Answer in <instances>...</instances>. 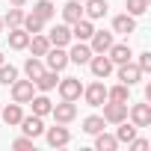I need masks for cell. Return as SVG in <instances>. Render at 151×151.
I'll use <instances>...</instances> for the list:
<instances>
[{
	"mask_svg": "<svg viewBox=\"0 0 151 151\" xmlns=\"http://www.w3.org/2000/svg\"><path fill=\"white\" fill-rule=\"evenodd\" d=\"M89 68H92V74H95L98 80H104V77H110V74H113V59H110L107 53H92Z\"/></svg>",
	"mask_w": 151,
	"mask_h": 151,
	"instance_id": "obj_1",
	"label": "cell"
},
{
	"mask_svg": "<svg viewBox=\"0 0 151 151\" xmlns=\"http://www.w3.org/2000/svg\"><path fill=\"white\" fill-rule=\"evenodd\" d=\"M101 107H104V122H110V124H119V122H124V119H127V104L104 101Z\"/></svg>",
	"mask_w": 151,
	"mask_h": 151,
	"instance_id": "obj_2",
	"label": "cell"
},
{
	"mask_svg": "<svg viewBox=\"0 0 151 151\" xmlns=\"http://www.w3.org/2000/svg\"><path fill=\"white\" fill-rule=\"evenodd\" d=\"M56 86H59L62 101H77V98L83 95V83H80L77 77H65V80H59Z\"/></svg>",
	"mask_w": 151,
	"mask_h": 151,
	"instance_id": "obj_3",
	"label": "cell"
},
{
	"mask_svg": "<svg viewBox=\"0 0 151 151\" xmlns=\"http://www.w3.org/2000/svg\"><path fill=\"white\" fill-rule=\"evenodd\" d=\"M33 95H36V83H33V80H15V83H12V101L30 104Z\"/></svg>",
	"mask_w": 151,
	"mask_h": 151,
	"instance_id": "obj_4",
	"label": "cell"
},
{
	"mask_svg": "<svg viewBox=\"0 0 151 151\" xmlns=\"http://www.w3.org/2000/svg\"><path fill=\"white\" fill-rule=\"evenodd\" d=\"M119 80H122V83H127V86L139 83V80H142V68H139V65H136L133 59L122 62V65H119Z\"/></svg>",
	"mask_w": 151,
	"mask_h": 151,
	"instance_id": "obj_5",
	"label": "cell"
},
{
	"mask_svg": "<svg viewBox=\"0 0 151 151\" xmlns=\"http://www.w3.org/2000/svg\"><path fill=\"white\" fill-rule=\"evenodd\" d=\"M50 113H53V119H56L59 124H68V122L77 119V107H74V101H62V104L50 107Z\"/></svg>",
	"mask_w": 151,
	"mask_h": 151,
	"instance_id": "obj_6",
	"label": "cell"
},
{
	"mask_svg": "<svg viewBox=\"0 0 151 151\" xmlns=\"http://www.w3.org/2000/svg\"><path fill=\"white\" fill-rule=\"evenodd\" d=\"M83 98H86V104H89V107H101V104L107 101V86L98 80V83H92V86H86V89H83Z\"/></svg>",
	"mask_w": 151,
	"mask_h": 151,
	"instance_id": "obj_7",
	"label": "cell"
},
{
	"mask_svg": "<svg viewBox=\"0 0 151 151\" xmlns=\"http://www.w3.org/2000/svg\"><path fill=\"white\" fill-rule=\"evenodd\" d=\"M18 124H21V130H24L30 139H36V136L45 133V122H42V116H36V113H33V116H24Z\"/></svg>",
	"mask_w": 151,
	"mask_h": 151,
	"instance_id": "obj_8",
	"label": "cell"
},
{
	"mask_svg": "<svg viewBox=\"0 0 151 151\" xmlns=\"http://www.w3.org/2000/svg\"><path fill=\"white\" fill-rule=\"evenodd\" d=\"M45 133H47V145H53V148H62V145H68V142H71L68 127H62L59 122H56V127H47Z\"/></svg>",
	"mask_w": 151,
	"mask_h": 151,
	"instance_id": "obj_9",
	"label": "cell"
},
{
	"mask_svg": "<svg viewBox=\"0 0 151 151\" xmlns=\"http://www.w3.org/2000/svg\"><path fill=\"white\" fill-rule=\"evenodd\" d=\"M92 45V53H107L110 50V45H113V33H107V30H95L92 33V39H89Z\"/></svg>",
	"mask_w": 151,
	"mask_h": 151,
	"instance_id": "obj_10",
	"label": "cell"
},
{
	"mask_svg": "<svg viewBox=\"0 0 151 151\" xmlns=\"http://www.w3.org/2000/svg\"><path fill=\"white\" fill-rule=\"evenodd\" d=\"M45 56H47V68H50V71H56V74L68 65V53H65L62 47H47V53H45Z\"/></svg>",
	"mask_w": 151,
	"mask_h": 151,
	"instance_id": "obj_11",
	"label": "cell"
},
{
	"mask_svg": "<svg viewBox=\"0 0 151 151\" xmlns=\"http://www.w3.org/2000/svg\"><path fill=\"white\" fill-rule=\"evenodd\" d=\"M130 122L136 127H148L151 124V104H133L130 107Z\"/></svg>",
	"mask_w": 151,
	"mask_h": 151,
	"instance_id": "obj_12",
	"label": "cell"
},
{
	"mask_svg": "<svg viewBox=\"0 0 151 151\" xmlns=\"http://www.w3.org/2000/svg\"><path fill=\"white\" fill-rule=\"evenodd\" d=\"M107 0H83V15L89 18V21H98V18H104L107 15Z\"/></svg>",
	"mask_w": 151,
	"mask_h": 151,
	"instance_id": "obj_13",
	"label": "cell"
},
{
	"mask_svg": "<svg viewBox=\"0 0 151 151\" xmlns=\"http://www.w3.org/2000/svg\"><path fill=\"white\" fill-rule=\"evenodd\" d=\"M92 33H95V27H92L89 18H80V21L71 24V39H77V42H89Z\"/></svg>",
	"mask_w": 151,
	"mask_h": 151,
	"instance_id": "obj_14",
	"label": "cell"
},
{
	"mask_svg": "<svg viewBox=\"0 0 151 151\" xmlns=\"http://www.w3.org/2000/svg\"><path fill=\"white\" fill-rule=\"evenodd\" d=\"M47 42H50V47H65V45L71 42V30H68L65 24H56V27L47 33Z\"/></svg>",
	"mask_w": 151,
	"mask_h": 151,
	"instance_id": "obj_15",
	"label": "cell"
},
{
	"mask_svg": "<svg viewBox=\"0 0 151 151\" xmlns=\"http://www.w3.org/2000/svg\"><path fill=\"white\" fill-rule=\"evenodd\" d=\"M107 56L113 59V65H122V62H127V59H133V50H130V45L124 42V45H110V50H107Z\"/></svg>",
	"mask_w": 151,
	"mask_h": 151,
	"instance_id": "obj_16",
	"label": "cell"
},
{
	"mask_svg": "<svg viewBox=\"0 0 151 151\" xmlns=\"http://www.w3.org/2000/svg\"><path fill=\"white\" fill-rule=\"evenodd\" d=\"M89 59H92V47L86 42H77L71 47V53H68V62H77V65H86Z\"/></svg>",
	"mask_w": 151,
	"mask_h": 151,
	"instance_id": "obj_17",
	"label": "cell"
},
{
	"mask_svg": "<svg viewBox=\"0 0 151 151\" xmlns=\"http://www.w3.org/2000/svg\"><path fill=\"white\" fill-rule=\"evenodd\" d=\"M136 30V21H133V15H116L113 18V33H122V36H127V33H133Z\"/></svg>",
	"mask_w": 151,
	"mask_h": 151,
	"instance_id": "obj_18",
	"label": "cell"
},
{
	"mask_svg": "<svg viewBox=\"0 0 151 151\" xmlns=\"http://www.w3.org/2000/svg\"><path fill=\"white\" fill-rule=\"evenodd\" d=\"M62 18H65V24L80 21V18H83V3H80V0H71V3H65V6H62Z\"/></svg>",
	"mask_w": 151,
	"mask_h": 151,
	"instance_id": "obj_19",
	"label": "cell"
},
{
	"mask_svg": "<svg viewBox=\"0 0 151 151\" xmlns=\"http://www.w3.org/2000/svg\"><path fill=\"white\" fill-rule=\"evenodd\" d=\"M27 42H30V33H27L24 27H12V30H9V47L24 50V47H27Z\"/></svg>",
	"mask_w": 151,
	"mask_h": 151,
	"instance_id": "obj_20",
	"label": "cell"
},
{
	"mask_svg": "<svg viewBox=\"0 0 151 151\" xmlns=\"http://www.w3.org/2000/svg\"><path fill=\"white\" fill-rule=\"evenodd\" d=\"M0 119H3V122H6L9 127H12V124H18V122L24 119V113H21V104L15 101V104H9V107H3V110H0Z\"/></svg>",
	"mask_w": 151,
	"mask_h": 151,
	"instance_id": "obj_21",
	"label": "cell"
},
{
	"mask_svg": "<svg viewBox=\"0 0 151 151\" xmlns=\"http://www.w3.org/2000/svg\"><path fill=\"white\" fill-rule=\"evenodd\" d=\"M27 47L33 50V56H45L47 53V47H50V42H47V36H30V42H27Z\"/></svg>",
	"mask_w": 151,
	"mask_h": 151,
	"instance_id": "obj_22",
	"label": "cell"
},
{
	"mask_svg": "<svg viewBox=\"0 0 151 151\" xmlns=\"http://www.w3.org/2000/svg\"><path fill=\"white\" fill-rule=\"evenodd\" d=\"M107 101H119V104H127V101H130V86H127V83H119V86L107 89Z\"/></svg>",
	"mask_w": 151,
	"mask_h": 151,
	"instance_id": "obj_23",
	"label": "cell"
},
{
	"mask_svg": "<svg viewBox=\"0 0 151 151\" xmlns=\"http://www.w3.org/2000/svg\"><path fill=\"white\" fill-rule=\"evenodd\" d=\"M33 83H36L42 92H50V89H56V83H59V80H56V71H42Z\"/></svg>",
	"mask_w": 151,
	"mask_h": 151,
	"instance_id": "obj_24",
	"label": "cell"
},
{
	"mask_svg": "<svg viewBox=\"0 0 151 151\" xmlns=\"http://www.w3.org/2000/svg\"><path fill=\"white\" fill-rule=\"evenodd\" d=\"M95 148H98V151H116V148H119V139L101 130V133H95Z\"/></svg>",
	"mask_w": 151,
	"mask_h": 151,
	"instance_id": "obj_25",
	"label": "cell"
},
{
	"mask_svg": "<svg viewBox=\"0 0 151 151\" xmlns=\"http://www.w3.org/2000/svg\"><path fill=\"white\" fill-rule=\"evenodd\" d=\"M21 27H24V30H27L30 36H36V33H42V30H45V21H42L39 15H33V12H30V15H24Z\"/></svg>",
	"mask_w": 151,
	"mask_h": 151,
	"instance_id": "obj_26",
	"label": "cell"
},
{
	"mask_svg": "<svg viewBox=\"0 0 151 151\" xmlns=\"http://www.w3.org/2000/svg\"><path fill=\"white\" fill-rule=\"evenodd\" d=\"M30 104H33V113H36V116H42V119H45V116L50 113V107H53V104H50V98H45V95H33V98H30Z\"/></svg>",
	"mask_w": 151,
	"mask_h": 151,
	"instance_id": "obj_27",
	"label": "cell"
},
{
	"mask_svg": "<svg viewBox=\"0 0 151 151\" xmlns=\"http://www.w3.org/2000/svg\"><path fill=\"white\" fill-rule=\"evenodd\" d=\"M104 124H107V122H104V116H86V119H83V130H86V133H92V136H95V133H101V130H104Z\"/></svg>",
	"mask_w": 151,
	"mask_h": 151,
	"instance_id": "obj_28",
	"label": "cell"
},
{
	"mask_svg": "<svg viewBox=\"0 0 151 151\" xmlns=\"http://www.w3.org/2000/svg\"><path fill=\"white\" fill-rule=\"evenodd\" d=\"M24 71H27V80H36L39 74L45 71V65H42V59H39V56H30V59L24 62Z\"/></svg>",
	"mask_w": 151,
	"mask_h": 151,
	"instance_id": "obj_29",
	"label": "cell"
},
{
	"mask_svg": "<svg viewBox=\"0 0 151 151\" xmlns=\"http://www.w3.org/2000/svg\"><path fill=\"white\" fill-rule=\"evenodd\" d=\"M53 12H56V9H53L50 0H39V3L33 6V15H39L42 21H50V18H53Z\"/></svg>",
	"mask_w": 151,
	"mask_h": 151,
	"instance_id": "obj_30",
	"label": "cell"
},
{
	"mask_svg": "<svg viewBox=\"0 0 151 151\" xmlns=\"http://www.w3.org/2000/svg\"><path fill=\"white\" fill-rule=\"evenodd\" d=\"M133 136H136V124H127V119H124V122H119L116 139H119V142H130Z\"/></svg>",
	"mask_w": 151,
	"mask_h": 151,
	"instance_id": "obj_31",
	"label": "cell"
},
{
	"mask_svg": "<svg viewBox=\"0 0 151 151\" xmlns=\"http://www.w3.org/2000/svg\"><path fill=\"white\" fill-rule=\"evenodd\" d=\"M15 80H18V68L3 62V65H0V83H3V86H12Z\"/></svg>",
	"mask_w": 151,
	"mask_h": 151,
	"instance_id": "obj_32",
	"label": "cell"
},
{
	"mask_svg": "<svg viewBox=\"0 0 151 151\" xmlns=\"http://www.w3.org/2000/svg\"><path fill=\"white\" fill-rule=\"evenodd\" d=\"M124 6H127V15L136 18V15H145L148 12V0H127Z\"/></svg>",
	"mask_w": 151,
	"mask_h": 151,
	"instance_id": "obj_33",
	"label": "cell"
},
{
	"mask_svg": "<svg viewBox=\"0 0 151 151\" xmlns=\"http://www.w3.org/2000/svg\"><path fill=\"white\" fill-rule=\"evenodd\" d=\"M21 21H24V12H21V6L9 9V12H6V18H3V24H9V30H12V27H21Z\"/></svg>",
	"mask_w": 151,
	"mask_h": 151,
	"instance_id": "obj_34",
	"label": "cell"
},
{
	"mask_svg": "<svg viewBox=\"0 0 151 151\" xmlns=\"http://www.w3.org/2000/svg\"><path fill=\"white\" fill-rule=\"evenodd\" d=\"M136 65L142 68V74H145V71H151V53H148V50H145V53H139V59H136Z\"/></svg>",
	"mask_w": 151,
	"mask_h": 151,
	"instance_id": "obj_35",
	"label": "cell"
},
{
	"mask_svg": "<svg viewBox=\"0 0 151 151\" xmlns=\"http://www.w3.org/2000/svg\"><path fill=\"white\" fill-rule=\"evenodd\" d=\"M12 145H15L18 151H24V148H33V139H30V136H21V139H15Z\"/></svg>",
	"mask_w": 151,
	"mask_h": 151,
	"instance_id": "obj_36",
	"label": "cell"
},
{
	"mask_svg": "<svg viewBox=\"0 0 151 151\" xmlns=\"http://www.w3.org/2000/svg\"><path fill=\"white\" fill-rule=\"evenodd\" d=\"M9 3H12V6H24V3H27V0H9Z\"/></svg>",
	"mask_w": 151,
	"mask_h": 151,
	"instance_id": "obj_37",
	"label": "cell"
},
{
	"mask_svg": "<svg viewBox=\"0 0 151 151\" xmlns=\"http://www.w3.org/2000/svg\"><path fill=\"white\" fill-rule=\"evenodd\" d=\"M0 33H3V18H0Z\"/></svg>",
	"mask_w": 151,
	"mask_h": 151,
	"instance_id": "obj_38",
	"label": "cell"
},
{
	"mask_svg": "<svg viewBox=\"0 0 151 151\" xmlns=\"http://www.w3.org/2000/svg\"><path fill=\"white\" fill-rule=\"evenodd\" d=\"M0 65H3V53H0Z\"/></svg>",
	"mask_w": 151,
	"mask_h": 151,
	"instance_id": "obj_39",
	"label": "cell"
},
{
	"mask_svg": "<svg viewBox=\"0 0 151 151\" xmlns=\"http://www.w3.org/2000/svg\"><path fill=\"white\" fill-rule=\"evenodd\" d=\"M80 3H83V0H80Z\"/></svg>",
	"mask_w": 151,
	"mask_h": 151,
	"instance_id": "obj_40",
	"label": "cell"
}]
</instances>
